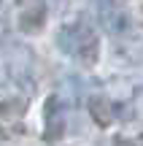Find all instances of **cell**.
Returning <instances> with one entry per match:
<instances>
[{
	"label": "cell",
	"mask_w": 143,
	"mask_h": 146,
	"mask_svg": "<svg viewBox=\"0 0 143 146\" xmlns=\"http://www.w3.org/2000/svg\"><path fill=\"white\" fill-rule=\"evenodd\" d=\"M57 43H59V49H65L68 54H73L76 60L92 62L95 54H97V35L92 33L89 25H84V22H73V25L62 27Z\"/></svg>",
	"instance_id": "obj_1"
}]
</instances>
